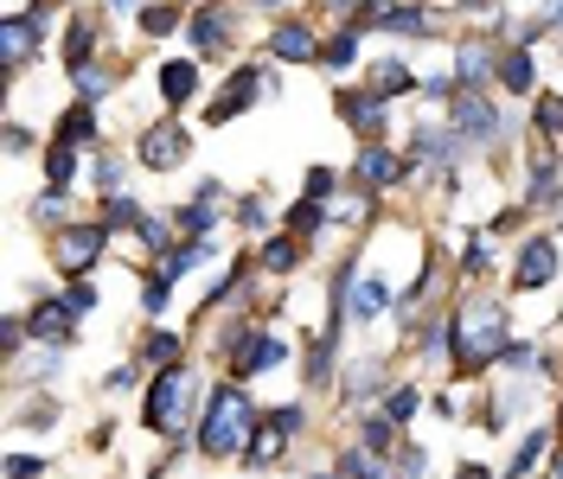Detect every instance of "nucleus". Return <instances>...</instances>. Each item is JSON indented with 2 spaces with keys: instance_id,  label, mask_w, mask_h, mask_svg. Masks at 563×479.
<instances>
[{
  "instance_id": "de8ad7c7",
  "label": "nucleus",
  "mask_w": 563,
  "mask_h": 479,
  "mask_svg": "<svg viewBox=\"0 0 563 479\" xmlns=\"http://www.w3.org/2000/svg\"><path fill=\"white\" fill-rule=\"evenodd\" d=\"M65 211H70V199H65V192H52V186L33 199V218H38V224H65Z\"/></svg>"
},
{
  "instance_id": "2f4dec72",
  "label": "nucleus",
  "mask_w": 563,
  "mask_h": 479,
  "mask_svg": "<svg viewBox=\"0 0 563 479\" xmlns=\"http://www.w3.org/2000/svg\"><path fill=\"white\" fill-rule=\"evenodd\" d=\"M141 218L147 211L129 199V192H115V199H103V211H97V224H109V231H141Z\"/></svg>"
},
{
  "instance_id": "423d86ee",
  "label": "nucleus",
  "mask_w": 563,
  "mask_h": 479,
  "mask_svg": "<svg viewBox=\"0 0 563 479\" xmlns=\"http://www.w3.org/2000/svg\"><path fill=\"white\" fill-rule=\"evenodd\" d=\"M186 154H192V129H186L179 115H161V122H147L135 135V160L147 172H174Z\"/></svg>"
},
{
  "instance_id": "6e6d98bb",
  "label": "nucleus",
  "mask_w": 563,
  "mask_h": 479,
  "mask_svg": "<svg viewBox=\"0 0 563 479\" xmlns=\"http://www.w3.org/2000/svg\"><path fill=\"white\" fill-rule=\"evenodd\" d=\"M455 479H493V474L481 467V460H461V467H455Z\"/></svg>"
},
{
  "instance_id": "6e6552de",
  "label": "nucleus",
  "mask_w": 563,
  "mask_h": 479,
  "mask_svg": "<svg viewBox=\"0 0 563 479\" xmlns=\"http://www.w3.org/2000/svg\"><path fill=\"white\" fill-rule=\"evenodd\" d=\"M103 249H109V224H65L52 237V263L65 275H90L103 263Z\"/></svg>"
},
{
  "instance_id": "37998d69",
  "label": "nucleus",
  "mask_w": 563,
  "mask_h": 479,
  "mask_svg": "<svg viewBox=\"0 0 563 479\" xmlns=\"http://www.w3.org/2000/svg\"><path fill=\"white\" fill-rule=\"evenodd\" d=\"M263 422H269V428H282V435L295 442V435L308 428V403H282V410H263Z\"/></svg>"
},
{
  "instance_id": "6ab92c4d",
  "label": "nucleus",
  "mask_w": 563,
  "mask_h": 479,
  "mask_svg": "<svg viewBox=\"0 0 563 479\" xmlns=\"http://www.w3.org/2000/svg\"><path fill=\"white\" fill-rule=\"evenodd\" d=\"M154 77H161V97H167V109H186L192 97H199V58H174V65H161Z\"/></svg>"
},
{
  "instance_id": "4c0bfd02",
  "label": "nucleus",
  "mask_w": 563,
  "mask_h": 479,
  "mask_svg": "<svg viewBox=\"0 0 563 479\" xmlns=\"http://www.w3.org/2000/svg\"><path fill=\"white\" fill-rule=\"evenodd\" d=\"M422 410V397H417V383H390L385 390V415L397 422V428H410V415Z\"/></svg>"
},
{
  "instance_id": "8fccbe9b",
  "label": "nucleus",
  "mask_w": 563,
  "mask_h": 479,
  "mask_svg": "<svg viewBox=\"0 0 563 479\" xmlns=\"http://www.w3.org/2000/svg\"><path fill=\"white\" fill-rule=\"evenodd\" d=\"M45 474V454H7V479H38Z\"/></svg>"
},
{
  "instance_id": "f257e3e1",
  "label": "nucleus",
  "mask_w": 563,
  "mask_h": 479,
  "mask_svg": "<svg viewBox=\"0 0 563 479\" xmlns=\"http://www.w3.org/2000/svg\"><path fill=\"white\" fill-rule=\"evenodd\" d=\"M512 345V320H506V301L499 294H467L449 320V358H455V377L487 371L493 358Z\"/></svg>"
},
{
  "instance_id": "c85d7f7f",
  "label": "nucleus",
  "mask_w": 563,
  "mask_h": 479,
  "mask_svg": "<svg viewBox=\"0 0 563 479\" xmlns=\"http://www.w3.org/2000/svg\"><path fill=\"white\" fill-rule=\"evenodd\" d=\"M135 26H141V38H167V33H179V0H154V7H141Z\"/></svg>"
},
{
  "instance_id": "603ef678",
  "label": "nucleus",
  "mask_w": 563,
  "mask_h": 479,
  "mask_svg": "<svg viewBox=\"0 0 563 479\" xmlns=\"http://www.w3.org/2000/svg\"><path fill=\"white\" fill-rule=\"evenodd\" d=\"M103 390H109V397H129V390H135V365H122V371H109V377H103Z\"/></svg>"
},
{
  "instance_id": "a211bd4d",
  "label": "nucleus",
  "mask_w": 563,
  "mask_h": 479,
  "mask_svg": "<svg viewBox=\"0 0 563 479\" xmlns=\"http://www.w3.org/2000/svg\"><path fill=\"white\" fill-rule=\"evenodd\" d=\"M390 308V275H358V281H352V320H358V326H372V320H378V313Z\"/></svg>"
},
{
  "instance_id": "c756f323",
  "label": "nucleus",
  "mask_w": 563,
  "mask_h": 479,
  "mask_svg": "<svg viewBox=\"0 0 563 479\" xmlns=\"http://www.w3.org/2000/svg\"><path fill=\"white\" fill-rule=\"evenodd\" d=\"M358 447L378 454V460L397 454V422H390V415H365V422H358Z\"/></svg>"
},
{
  "instance_id": "bf43d9fd",
  "label": "nucleus",
  "mask_w": 563,
  "mask_h": 479,
  "mask_svg": "<svg viewBox=\"0 0 563 479\" xmlns=\"http://www.w3.org/2000/svg\"><path fill=\"white\" fill-rule=\"evenodd\" d=\"M455 7H461V13H474V7H487V0H455Z\"/></svg>"
},
{
  "instance_id": "c03bdc74",
  "label": "nucleus",
  "mask_w": 563,
  "mask_h": 479,
  "mask_svg": "<svg viewBox=\"0 0 563 479\" xmlns=\"http://www.w3.org/2000/svg\"><path fill=\"white\" fill-rule=\"evenodd\" d=\"M52 422H58V403H52L45 390H38L33 403H26V410L13 415V428H52Z\"/></svg>"
},
{
  "instance_id": "b1692460",
  "label": "nucleus",
  "mask_w": 563,
  "mask_h": 479,
  "mask_svg": "<svg viewBox=\"0 0 563 479\" xmlns=\"http://www.w3.org/2000/svg\"><path fill=\"white\" fill-rule=\"evenodd\" d=\"M410 90H422V83H417V70L404 65V58H385V65L372 70V97L390 103V97H410Z\"/></svg>"
},
{
  "instance_id": "0eeeda50",
  "label": "nucleus",
  "mask_w": 563,
  "mask_h": 479,
  "mask_svg": "<svg viewBox=\"0 0 563 479\" xmlns=\"http://www.w3.org/2000/svg\"><path fill=\"white\" fill-rule=\"evenodd\" d=\"M333 115H340V122H346L365 147H378V141H385V129H390V109H385V97H372V83H365V90L340 83V90H333Z\"/></svg>"
},
{
  "instance_id": "f8f14e48",
  "label": "nucleus",
  "mask_w": 563,
  "mask_h": 479,
  "mask_svg": "<svg viewBox=\"0 0 563 479\" xmlns=\"http://www.w3.org/2000/svg\"><path fill=\"white\" fill-rule=\"evenodd\" d=\"M410 172H417V160H410V154H390L385 141H378V147H365V154L352 160V186H358V192H385V186L410 179Z\"/></svg>"
},
{
  "instance_id": "bb28decb",
  "label": "nucleus",
  "mask_w": 563,
  "mask_h": 479,
  "mask_svg": "<svg viewBox=\"0 0 563 479\" xmlns=\"http://www.w3.org/2000/svg\"><path fill=\"white\" fill-rule=\"evenodd\" d=\"M301 249H308V243L282 231V237H269V243H263V256H256V263H263L269 275H295V269H301Z\"/></svg>"
},
{
  "instance_id": "f03ea898",
  "label": "nucleus",
  "mask_w": 563,
  "mask_h": 479,
  "mask_svg": "<svg viewBox=\"0 0 563 479\" xmlns=\"http://www.w3.org/2000/svg\"><path fill=\"white\" fill-rule=\"evenodd\" d=\"M256 422H263V410L250 403V390L218 383L211 403H206V422H199V454H206V460H231V454H244L250 435H256Z\"/></svg>"
},
{
  "instance_id": "cd10ccee",
  "label": "nucleus",
  "mask_w": 563,
  "mask_h": 479,
  "mask_svg": "<svg viewBox=\"0 0 563 479\" xmlns=\"http://www.w3.org/2000/svg\"><path fill=\"white\" fill-rule=\"evenodd\" d=\"M327 224H333V218H327V205H314V199H295V205H288V218H282V231H288V237H314V231H327Z\"/></svg>"
},
{
  "instance_id": "58836bf2",
  "label": "nucleus",
  "mask_w": 563,
  "mask_h": 479,
  "mask_svg": "<svg viewBox=\"0 0 563 479\" xmlns=\"http://www.w3.org/2000/svg\"><path fill=\"white\" fill-rule=\"evenodd\" d=\"M333 474H340V479H390L385 467H378V454H365V447H346Z\"/></svg>"
},
{
  "instance_id": "09e8293b",
  "label": "nucleus",
  "mask_w": 563,
  "mask_h": 479,
  "mask_svg": "<svg viewBox=\"0 0 563 479\" xmlns=\"http://www.w3.org/2000/svg\"><path fill=\"white\" fill-rule=\"evenodd\" d=\"M231 218H238L244 231H269V211H263V199H256V192H244V199L231 205Z\"/></svg>"
},
{
  "instance_id": "c9c22d12",
  "label": "nucleus",
  "mask_w": 563,
  "mask_h": 479,
  "mask_svg": "<svg viewBox=\"0 0 563 479\" xmlns=\"http://www.w3.org/2000/svg\"><path fill=\"white\" fill-rule=\"evenodd\" d=\"M174 281H179V275L167 269V263H154V275L141 281V308H147V313H167V294H174Z\"/></svg>"
},
{
  "instance_id": "7c9ffc66",
  "label": "nucleus",
  "mask_w": 563,
  "mask_h": 479,
  "mask_svg": "<svg viewBox=\"0 0 563 479\" xmlns=\"http://www.w3.org/2000/svg\"><path fill=\"white\" fill-rule=\"evenodd\" d=\"M282 447H288V435H282V428H269V422H256L244 460H250V467H269V460H282Z\"/></svg>"
},
{
  "instance_id": "72a5a7b5",
  "label": "nucleus",
  "mask_w": 563,
  "mask_h": 479,
  "mask_svg": "<svg viewBox=\"0 0 563 479\" xmlns=\"http://www.w3.org/2000/svg\"><path fill=\"white\" fill-rule=\"evenodd\" d=\"M141 365H147V371H174V365H179V333H147Z\"/></svg>"
},
{
  "instance_id": "5701e85b",
  "label": "nucleus",
  "mask_w": 563,
  "mask_h": 479,
  "mask_svg": "<svg viewBox=\"0 0 563 479\" xmlns=\"http://www.w3.org/2000/svg\"><path fill=\"white\" fill-rule=\"evenodd\" d=\"M97 33H103V13H77V20H70V33H65V65H70V70L90 65V52H97Z\"/></svg>"
},
{
  "instance_id": "39448f33",
  "label": "nucleus",
  "mask_w": 563,
  "mask_h": 479,
  "mask_svg": "<svg viewBox=\"0 0 563 479\" xmlns=\"http://www.w3.org/2000/svg\"><path fill=\"white\" fill-rule=\"evenodd\" d=\"M263 97H276V77H269L263 65H238V70H231V83H224V90L206 103V129L238 122V115H244V109H256Z\"/></svg>"
},
{
  "instance_id": "9b49d317",
  "label": "nucleus",
  "mask_w": 563,
  "mask_h": 479,
  "mask_svg": "<svg viewBox=\"0 0 563 479\" xmlns=\"http://www.w3.org/2000/svg\"><path fill=\"white\" fill-rule=\"evenodd\" d=\"M186 38H192L199 58H224V52L238 45V13H231V7H199V13L186 20Z\"/></svg>"
},
{
  "instance_id": "f3484780",
  "label": "nucleus",
  "mask_w": 563,
  "mask_h": 479,
  "mask_svg": "<svg viewBox=\"0 0 563 479\" xmlns=\"http://www.w3.org/2000/svg\"><path fill=\"white\" fill-rule=\"evenodd\" d=\"M52 141H70V147H103V122H97V103H70L58 115Z\"/></svg>"
},
{
  "instance_id": "a19ab883",
  "label": "nucleus",
  "mask_w": 563,
  "mask_h": 479,
  "mask_svg": "<svg viewBox=\"0 0 563 479\" xmlns=\"http://www.w3.org/2000/svg\"><path fill=\"white\" fill-rule=\"evenodd\" d=\"M65 301H70L77 313H97V308H103V288H97V275H70Z\"/></svg>"
},
{
  "instance_id": "a878e982",
  "label": "nucleus",
  "mask_w": 563,
  "mask_h": 479,
  "mask_svg": "<svg viewBox=\"0 0 563 479\" xmlns=\"http://www.w3.org/2000/svg\"><path fill=\"white\" fill-rule=\"evenodd\" d=\"M526 205H531V211L563 205V167H551V160H538V167H531V192H526Z\"/></svg>"
},
{
  "instance_id": "e2e57ef3",
  "label": "nucleus",
  "mask_w": 563,
  "mask_h": 479,
  "mask_svg": "<svg viewBox=\"0 0 563 479\" xmlns=\"http://www.w3.org/2000/svg\"><path fill=\"white\" fill-rule=\"evenodd\" d=\"M558 428H563V403H558Z\"/></svg>"
},
{
  "instance_id": "7ed1b4c3",
  "label": "nucleus",
  "mask_w": 563,
  "mask_h": 479,
  "mask_svg": "<svg viewBox=\"0 0 563 479\" xmlns=\"http://www.w3.org/2000/svg\"><path fill=\"white\" fill-rule=\"evenodd\" d=\"M192 397H199V383H192V371H186V365H174V371H154V383H147V403H141V422H147L154 435L179 442Z\"/></svg>"
},
{
  "instance_id": "ea45409f",
  "label": "nucleus",
  "mask_w": 563,
  "mask_h": 479,
  "mask_svg": "<svg viewBox=\"0 0 563 479\" xmlns=\"http://www.w3.org/2000/svg\"><path fill=\"white\" fill-rule=\"evenodd\" d=\"M70 83H77V103H97V97H109L115 90V77L97 65H84V70H70Z\"/></svg>"
},
{
  "instance_id": "e433bc0d",
  "label": "nucleus",
  "mask_w": 563,
  "mask_h": 479,
  "mask_svg": "<svg viewBox=\"0 0 563 479\" xmlns=\"http://www.w3.org/2000/svg\"><path fill=\"white\" fill-rule=\"evenodd\" d=\"M531 129H538V141H563V97H538L531 103Z\"/></svg>"
},
{
  "instance_id": "2eb2a0df",
  "label": "nucleus",
  "mask_w": 563,
  "mask_h": 479,
  "mask_svg": "<svg viewBox=\"0 0 563 479\" xmlns=\"http://www.w3.org/2000/svg\"><path fill=\"white\" fill-rule=\"evenodd\" d=\"M493 83H499L506 97H531V90H538V65H531V52H526V45H499Z\"/></svg>"
},
{
  "instance_id": "4be33fe9",
  "label": "nucleus",
  "mask_w": 563,
  "mask_h": 479,
  "mask_svg": "<svg viewBox=\"0 0 563 479\" xmlns=\"http://www.w3.org/2000/svg\"><path fill=\"white\" fill-rule=\"evenodd\" d=\"M358 33H365V26H333V33L320 38L314 65L320 70H352V65H358Z\"/></svg>"
},
{
  "instance_id": "13d9d810",
  "label": "nucleus",
  "mask_w": 563,
  "mask_h": 479,
  "mask_svg": "<svg viewBox=\"0 0 563 479\" xmlns=\"http://www.w3.org/2000/svg\"><path fill=\"white\" fill-rule=\"evenodd\" d=\"M250 7H263V13H276V7H282V0H250Z\"/></svg>"
},
{
  "instance_id": "ddd939ff",
  "label": "nucleus",
  "mask_w": 563,
  "mask_h": 479,
  "mask_svg": "<svg viewBox=\"0 0 563 479\" xmlns=\"http://www.w3.org/2000/svg\"><path fill=\"white\" fill-rule=\"evenodd\" d=\"M288 358V339L263 333V326H244V339L231 345V377H256V371H276Z\"/></svg>"
},
{
  "instance_id": "f704fd0d",
  "label": "nucleus",
  "mask_w": 563,
  "mask_h": 479,
  "mask_svg": "<svg viewBox=\"0 0 563 479\" xmlns=\"http://www.w3.org/2000/svg\"><path fill=\"white\" fill-rule=\"evenodd\" d=\"M90 186H97L103 199H115V192H122V160H115L109 147H97V154H90Z\"/></svg>"
},
{
  "instance_id": "412c9836",
  "label": "nucleus",
  "mask_w": 563,
  "mask_h": 479,
  "mask_svg": "<svg viewBox=\"0 0 563 479\" xmlns=\"http://www.w3.org/2000/svg\"><path fill=\"white\" fill-rule=\"evenodd\" d=\"M340 397H346V403H372V397H385V365H378V358H358V365H346V377H340Z\"/></svg>"
},
{
  "instance_id": "393cba45",
  "label": "nucleus",
  "mask_w": 563,
  "mask_h": 479,
  "mask_svg": "<svg viewBox=\"0 0 563 479\" xmlns=\"http://www.w3.org/2000/svg\"><path fill=\"white\" fill-rule=\"evenodd\" d=\"M45 186L52 192H70L77 186V147L70 141H45Z\"/></svg>"
},
{
  "instance_id": "3c124183",
  "label": "nucleus",
  "mask_w": 563,
  "mask_h": 479,
  "mask_svg": "<svg viewBox=\"0 0 563 479\" xmlns=\"http://www.w3.org/2000/svg\"><path fill=\"white\" fill-rule=\"evenodd\" d=\"M531 26H538L544 38H551V33H563V0H544V7L531 13Z\"/></svg>"
},
{
  "instance_id": "052dcab7",
  "label": "nucleus",
  "mask_w": 563,
  "mask_h": 479,
  "mask_svg": "<svg viewBox=\"0 0 563 479\" xmlns=\"http://www.w3.org/2000/svg\"><path fill=\"white\" fill-rule=\"evenodd\" d=\"M115 7H147V0H115Z\"/></svg>"
},
{
  "instance_id": "20e7f679",
  "label": "nucleus",
  "mask_w": 563,
  "mask_h": 479,
  "mask_svg": "<svg viewBox=\"0 0 563 479\" xmlns=\"http://www.w3.org/2000/svg\"><path fill=\"white\" fill-rule=\"evenodd\" d=\"M449 129H455L467 147H481V154H499V135H506V115L493 109L487 90H455V103H449Z\"/></svg>"
},
{
  "instance_id": "dca6fc26",
  "label": "nucleus",
  "mask_w": 563,
  "mask_h": 479,
  "mask_svg": "<svg viewBox=\"0 0 563 479\" xmlns=\"http://www.w3.org/2000/svg\"><path fill=\"white\" fill-rule=\"evenodd\" d=\"M269 58H282V65H314V58H320L314 26H301V20H282L276 33H269Z\"/></svg>"
},
{
  "instance_id": "9d476101",
  "label": "nucleus",
  "mask_w": 563,
  "mask_h": 479,
  "mask_svg": "<svg viewBox=\"0 0 563 479\" xmlns=\"http://www.w3.org/2000/svg\"><path fill=\"white\" fill-rule=\"evenodd\" d=\"M77 320H84V313L70 308L65 294H38L33 313H26V326H33V339L45 345V352H65V345L77 339Z\"/></svg>"
},
{
  "instance_id": "473e14b6",
  "label": "nucleus",
  "mask_w": 563,
  "mask_h": 479,
  "mask_svg": "<svg viewBox=\"0 0 563 479\" xmlns=\"http://www.w3.org/2000/svg\"><path fill=\"white\" fill-rule=\"evenodd\" d=\"M174 224L186 231V243H206V231H218V205H199V199H192V205L174 211Z\"/></svg>"
},
{
  "instance_id": "4d7b16f0",
  "label": "nucleus",
  "mask_w": 563,
  "mask_h": 479,
  "mask_svg": "<svg viewBox=\"0 0 563 479\" xmlns=\"http://www.w3.org/2000/svg\"><path fill=\"white\" fill-rule=\"evenodd\" d=\"M544 479H563V447L551 454V460H544Z\"/></svg>"
},
{
  "instance_id": "864d4df0",
  "label": "nucleus",
  "mask_w": 563,
  "mask_h": 479,
  "mask_svg": "<svg viewBox=\"0 0 563 479\" xmlns=\"http://www.w3.org/2000/svg\"><path fill=\"white\" fill-rule=\"evenodd\" d=\"M33 135H26V122H7V154H26Z\"/></svg>"
},
{
  "instance_id": "aec40b11",
  "label": "nucleus",
  "mask_w": 563,
  "mask_h": 479,
  "mask_svg": "<svg viewBox=\"0 0 563 479\" xmlns=\"http://www.w3.org/2000/svg\"><path fill=\"white\" fill-rule=\"evenodd\" d=\"M372 26L390 38H435V26H429V13L422 7H378L372 13Z\"/></svg>"
},
{
  "instance_id": "a18cd8bd",
  "label": "nucleus",
  "mask_w": 563,
  "mask_h": 479,
  "mask_svg": "<svg viewBox=\"0 0 563 479\" xmlns=\"http://www.w3.org/2000/svg\"><path fill=\"white\" fill-rule=\"evenodd\" d=\"M544 447H551V435H544V428H531L526 442H519V454H512V460H506V479H519L531 467V460H538V454H544Z\"/></svg>"
},
{
  "instance_id": "5fc2aeb1",
  "label": "nucleus",
  "mask_w": 563,
  "mask_h": 479,
  "mask_svg": "<svg viewBox=\"0 0 563 479\" xmlns=\"http://www.w3.org/2000/svg\"><path fill=\"white\" fill-rule=\"evenodd\" d=\"M333 13H365L372 20V0H333Z\"/></svg>"
},
{
  "instance_id": "4468645a",
  "label": "nucleus",
  "mask_w": 563,
  "mask_h": 479,
  "mask_svg": "<svg viewBox=\"0 0 563 479\" xmlns=\"http://www.w3.org/2000/svg\"><path fill=\"white\" fill-rule=\"evenodd\" d=\"M38 33H45V26H38V13H13V20L0 26V65H7V77H20V70H26Z\"/></svg>"
},
{
  "instance_id": "0e129e2a",
  "label": "nucleus",
  "mask_w": 563,
  "mask_h": 479,
  "mask_svg": "<svg viewBox=\"0 0 563 479\" xmlns=\"http://www.w3.org/2000/svg\"><path fill=\"white\" fill-rule=\"evenodd\" d=\"M179 7H186V0H179ZM199 7H211V0H199Z\"/></svg>"
},
{
  "instance_id": "680f3d73",
  "label": "nucleus",
  "mask_w": 563,
  "mask_h": 479,
  "mask_svg": "<svg viewBox=\"0 0 563 479\" xmlns=\"http://www.w3.org/2000/svg\"><path fill=\"white\" fill-rule=\"evenodd\" d=\"M308 479H340V474H308Z\"/></svg>"
},
{
  "instance_id": "79ce46f5",
  "label": "nucleus",
  "mask_w": 563,
  "mask_h": 479,
  "mask_svg": "<svg viewBox=\"0 0 563 479\" xmlns=\"http://www.w3.org/2000/svg\"><path fill=\"white\" fill-rule=\"evenodd\" d=\"M422 474H429V454H422L417 442H404L390 454V479H422Z\"/></svg>"
},
{
  "instance_id": "49530a36",
  "label": "nucleus",
  "mask_w": 563,
  "mask_h": 479,
  "mask_svg": "<svg viewBox=\"0 0 563 479\" xmlns=\"http://www.w3.org/2000/svg\"><path fill=\"white\" fill-rule=\"evenodd\" d=\"M333 186H340V172H333V167H308V179H301V192H308L314 205H327V199H333Z\"/></svg>"
},
{
  "instance_id": "1a4fd4ad",
  "label": "nucleus",
  "mask_w": 563,
  "mask_h": 479,
  "mask_svg": "<svg viewBox=\"0 0 563 479\" xmlns=\"http://www.w3.org/2000/svg\"><path fill=\"white\" fill-rule=\"evenodd\" d=\"M558 269H563L558 237H526L519 243V263H512V288H519V294H544V288L558 281Z\"/></svg>"
}]
</instances>
